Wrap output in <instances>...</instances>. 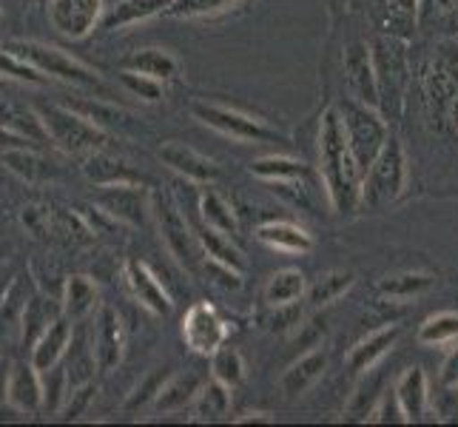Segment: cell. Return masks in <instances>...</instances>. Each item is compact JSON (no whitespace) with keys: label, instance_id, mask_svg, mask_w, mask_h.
I'll list each match as a JSON object with an SVG mask.
<instances>
[{"label":"cell","instance_id":"6da1fadb","mask_svg":"<svg viewBox=\"0 0 458 427\" xmlns=\"http://www.w3.org/2000/svg\"><path fill=\"white\" fill-rule=\"evenodd\" d=\"M319 174L330 209L339 217H353L361 209V168L347 142L339 108H327L319 123Z\"/></svg>","mask_w":458,"mask_h":427},{"label":"cell","instance_id":"7a4b0ae2","mask_svg":"<svg viewBox=\"0 0 458 427\" xmlns=\"http://www.w3.org/2000/svg\"><path fill=\"white\" fill-rule=\"evenodd\" d=\"M407 185V154L399 137H387L382 151L361 177V209L382 211L404 194Z\"/></svg>","mask_w":458,"mask_h":427},{"label":"cell","instance_id":"3957f363","mask_svg":"<svg viewBox=\"0 0 458 427\" xmlns=\"http://www.w3.org/2000/svg\"><path fill=\"white\" fill-rule=\"evenodd\" d=\"M6 49L14 52V55H21L23 60H29L31 66L40 69L46 77H52V81H63V83H72L77 89L108 94V89L100 81L98 72L89 69L86 63H81L77 57H72L69 52L57 49V46H46L40 40H14V43L6 46Z\"/></svg>","mask_w":458,"mask_h":427},{"label":"cell","instance_id":"277c9868","mask_svg":"<svg viewBox=\"0 0 458 427\" xmlns=\"http://www.w3.org/2000/svg\"><path fill=\"white\" fill-rule=\"evenodd\" d=\"M339 115H342L347 142H351V151L356 157L361 174H365L370 168V163L376 160V154L382 151V146L390 137L387 123H385L382 115H378L376 106H368L361 100L339 103Z\"/></svg>","mask_w":458,"mask_h":427},{"label":"cell","instance_id":"5b68a950","mask_svg":"<svg viewBox=\"0 0 458 427\" xmlns=\"http://www.w3.org/2000/svg\"><path fill=\"white\" fill-rule=\"evenodd\" d=\"M38 112L46 125V134L63 151L94 154L106 142V132L100 125L86 115L74 112L72 106H40Z\"/></svg>","mask_w":458,"mask_h":427},{"label":"cell","instance_id":"8992f818","mask_svg":"<svg viewBox=\"0 0 458 427\" xmlns=\"http://www.w3.org/2000/svg\"><path fill=\"white\" fill-rule=\"evenodd\" d=\"M191 115H194V120L208 125V129H214L216 134L236 140V142H288L285 134H279L259 117L236 112L231 106L197 100V103H191Z\"/></svg>","mask_w":458,"mask_h":427},{"label":"cell","instance_id":"52a82bcc","mask_svg":"<svg viewBox=\"0 0 458 427\" xmlns=\"http://www.w3.org/2000/svg\"><path fill=\"white\" fill-rule=\"evenodd\" d=\"M151 214L157 219V226H160L163 243L171 251V257L177 262H182L188 271H197L205 260V254H202V245L197 240L194 228L188 226V219L180 214L177 205H174L168 197L151 194Z\"/></svg>","mask_w":458,"mask_h":427},{"label":"cell","instance_id":"ba28073f","mask_svg":"<svg viewBox=\"0 0 458 427\" xmlns=\"http://www.w3.org/2000/svg\"><path fill=\"white\" fill-rule=\"evenodd\" d=\"M182 339L194 354L211 356L216 347H223L228 339V325L208 303H197L188 308L182 320Z\"/></svg>","mask_w":458,"mask_h":427},{"label":"cell","instance_id":"9c48e42d","mask_svg":"<svg viewBox=\"0 0 458 427\" xmlns=\"http://www.w3.org/2000/svg\"><path fill=\"white\" fill-rule=\"evenodd\" d=\"M98 205L103 214H108L117 223L125 226H143L146 217L151 214V192H146L140 183H117L103 185L98 197Z\"/></svg>","mask_w":458,"mask_h":427},{"label":"cell","instance_id":"30bf717a","mask_svg":"<svg viewBox=\"0 0 458 427\" xmlns=\"http://www.w3.org/2000/svg\"><path fill=\"white\" fill-rule=\"evenodd\" d=\"M103 0H49V21L69 40L89 38L103 21Z\"/></svg>","mask_w":458,"mask_h":427},{"label":"cell","instance_id":"8fae6325","mask_svg":"<svg viewBox=\"0 0 458 427\" xmlns=\"http://www.w3.org/2000/svg\"><path fill=\"white\" fill-rule=\"evenodd\" d=\"M91 354L94 362H98V371L108 373L114 371L123 356H125V330L114 308L103 305L98 311V320H94V330H91Z\"/></svg>","mask_w":458,"mask_h":427},{"label":"cell","instance_id":"7c38bea8","mask_svg":"<svg viewBox=\"0 0 458 427\" xmlns=\"http://www.w3.org/2000/svg\"><path fill=\"white\" fill-rule=\"evenodd\" d=\"M347 86H351L353 98L378 108V81H376V63L373 49L368 43H351L342 57Z\"/></svg>","mask_w":458,"mask_h":427},{"label":"cell","instance_id":"4fadbf2b","mask_svg":"<svg viewBox=\"0 0 458 427\" xmlns=\"http://www.w3.org/2000/svg\"><path fill=\"white\" fill-rule=\"evenodd\" d=\"M4 397L9 405L23 410V414H35L38 407L46 405L43 373L31 365V362H14V365H9V371H6Z\"/></svg>","mask_w":458,"mask_h":427},{"label":"cell","instance_id":"5bb4252c","mask_svg":"<svg viewBox=\"0 0 458 427\" xmlns=\"http://www.w3.org/2000/svg\"><path fill=\"white\" fill-rule=\"evenodd\" d=\"M72 339H74V322L69 320L66 313L55 316V320L38 334L35 345H31V359H29V362H31V365H35L40 373L52 371L55 365H60L63 356L69 354Z\"/></svg>","mask_w":458,"mask_h":427},{"label":"cell","instance_id":"9a60e30c","mask_svg":"<svg viewBox=\"0 0 458 427\" xmlns=\"http://www.w3.org/2000/svg\"><path fill=\"white\" fill-rule=\"evenodd\" d=\"M376 63V81H378V106H385L390 98L399 100L402 86L407 81L404 49L393 40H378L370 46Z\"/></svg>","mask_w":458,"mask_h":427},{"label":"cell","instance_id":"2e32d148","mask_svg":"<svg viewBox=\"0 0 458 427\" xmlns=\"http://www.w3.org/2000/svg\"><path fill=\"white\" fill-rule=\"evenodd\" d=\"M123 277H125V285H129L131 296L137 299L140 305H143L148 313L154 316H168L171 313V296L168 291L163 288V282L157 279V274L146 262L140 260H129L123 268Z\"/></svg>","mask_w":458,"mask_h":427},{"label":"cell","instance_id":"e0dca14e","mask_svg":"<svg viewBox=\"0 0 458 427\" xmlns=\"http://www.w3.org/2000/svg\"><path fill=\"white\" fill-rule=\"evenodd\" d=\"M160 160L171 171H177L180 177L199 183V185H208L219 177V166L214 160H208V157L199 154L197 149L182 146V142H174V140L160 146Z\"/></svg>","mask_w":458,"mask_h":427},{"label":"cell","instance_id":"ac0fdd59","mask_svg":"<svg viewBox=\"0 0 458 427\" xmlns=\"http://www.w3.org/2000/svg\"><path fill=\"white\" fill-rule=\"evenodd\" d=\"M399 337H402V328L390 325V328L373 330V334H368L365 339H359L351 347V354H347V371L351 373H370L378 362L396 347Z\"/></svg>","mask_w":458,"mask_h":427},{"label":"cell","instance_id":"d6986e66","mask_svg":"<svg viewBox=\"0 0 458 427\" xmlns=\"http://www.w3.org/2000/svg\"><path fill=\"white\" fill-rule=\"evenodd\" d=\"M393 393H396V399L404 410V419L407 422H421L424 416H428L430 410V388H428V376H424L421 368H407L402 376L396 388H393Z\"/></svg>","mask_w":458,"mask_h":427},{"label":"cell","instance_id":"ffe728a7","mask_svg":"<svg viewBox=\"0 0 458 427\" xmlns=\"http://www.w3.org/2000/svg\"><path fill=\"white\" fill-rule=\"evenodd\" d=\"M327 371V356L322 351H308L305 356H299L293 365L282 373V393H285L288 399H299L305 397V393L319 382V379L325 376Z\"/></svg>","mask_w":458,"mask_h":427},{"label":"cell","instance_id":"44dd1931","mask_svg":"<svg viewBox=\"0 0 458 427\" xmlns=\"http://www.w3.org/2000/svg\"><path fill=\"white\" fill-rule=\"evenodd\" d=\"M202 385H205V379L197 371H185V373L171 376L168 382H163L160 393H157L154 410H160V414H177V410L191 407L194 399L199 397Z\"/></svg>","mask_w":458,"mask_h":427},{"label":"cell","instance_id":"7402d4cb","mask_svg":"<svg viewBox=\"0 0 458 427\" xmlns=\"http://www.w3.org/2000/svg\"><path fill=\"white\" fill-rule=\"evenodd\" d=\"M259 243H265L274 251H285V254H308L313 248V236L296 223L288 219H271V223H262L257 228Z\"/></svg>","mask_w":458,"mask_h":427},{"label":"cell","instance_id":"603a6c76","mask_svg":"<svg viewBox=\"0 0 458 427\" xmlns=\"http://www.w3.org/2000/svg\"><path fill=\"white\" fill-rule=\"evenodd\" d=\"M0 125L9 129V132H14V134L26 137V140H31V142H46V140H49L38 108H31L26 103H18V100L0 98Z\"/></svg>","mask_w":458,"mask_h":427},{"label":"cell","instance_id":"cb8c5ba5","mask_svg":"<svg viewBox=\"0 0 458 427\" xmlns=\"http://www.w3.org/2000/svg\"><path fill=\"white\" fill-rule=\"evenodd\" d=\"M100 305V291L98 285H94L89 277L77 274V277H69L66 288H63V313L69 316L72 322H81L86 316H91Z\"/></svg>","mask_w":458,"mask_h":427},{"label":"cell","instance_id":"d4e9b609","mask_svg":"<svg viewBox=\"0 0 458 427\" xmlns=\"http://www.w3.org/2000/svg\"><path fill=\"white\" fill-rule=\"evenodd\" d=\"M123 69H131V72H140V74H148V77H157V81H174V77L180 74V60L174 57L171 52L165 49H137L131 55L123 57Z\"/></svg>","mask_w":458,"mask_h":427},{"label":"cell","instance_id":"484cf974","mask_svg":"<svg viewBox=\"0 0 458 427\" xmlns=\"http://www.w3.org/2000/svg\"><path fill=\"white\" fill-rule=\"evenodd\" d=\"M174 0H120V4L106 14L103 26L106 29H125V26H134V23H143L148 18H157L171 9Z\"/></svg>","mask_w":458,"mask_h":427},{"label":"cell","instance_id":"4316f807","mask_svg":"<svg viewBox=\"0 0 458 427\" xmlns=\"http://www.w3.org/2000/svg\"><path fill=\"white\" fill-rule=\"evenodd\" d=\"M250 174L265 183L274 185H288V183H305L310 177V168L302 160L293 157H262V160L250 163Z\"/></svg>","mask_w":458,"mask_h":427},{"label":"cell","instance_id":"83f0119b","mask_svg":"<svg viewBox=\"0 0 458 427\" xmlns=\"http://www.w3.org/2000/svg\"><path fill=\"white\" fill-rule=\"evenodd\" d=\"M194 234H197V240H199V245H202L205 260L223 262V265L236 268V271H242V274H245V257H242V251L231 243V236H228V234L216 231V228L205 226V223L197 226Z\"/></svg>","mask_w":458,"mask_h":427},{"label":"cell","instance_id":"f1b7e54d","mask_svg":"<svg viewBox=\"0 0 458 427\" xmlns=\"http://www.w3.org/2000/svg\"><path fill=\"white\" fill-rule=\"evenodd\" d=\"M305 294H308L305 274L296 271V268H282V271H276L271 279H267V285H265V303H267V308L293 305Z\"/></svg>","mask_w":458,"mask_h":427},{"label":"cell","instance_id":"f546056e","mask_svg":"<svg viewBox=\"0 0 458 427\" xmlns=\"http://www.w3.org/2000/svg\"><path fill=\"white\" fill-rule=\"evenodd\" d=\"M194 422H223L231 416V388L223 382H205L199 397L194 399Z\"/></svg>","mask_w":458,"mask_h":427},{"label":"cell","instance_id":"4dcf8cb0","mask_svg":"<svg viewBox=\"0 0 458 427\" xmlns=\"http://www.w3.org/2000/svg\"><path fill=\"white\" fill-rule=\"evenodd\" d=\"M86 177L94 180L98 185H117V183H140V174L131 171L129 163L117 160V157H108V154H91L86 166Z\"/></svg>","mask_w":458,"mask_h":427},{"label":"cell","instance_id":"1f68e13d","mask_svg":"<svg viewBox=\"0 0 458 427\" xmlns=\"http://www.w3.org/2000/svg\"><path fill=\"white\" fill-rule=\"evenodd\" d=\"M199 214H202L205 226L223 231L228 236H233L236 231H240V219H236L231 202L223 194H216L214 188H205V192H202V197H199Z\"/></svg>","mask_w":458,"mask_h":427},{"label":"cell","instance_id":"d6a6232c","mask_svg":"<svg viewBox=\"0 0 458 427\" xmlns=\"http://www.w3.org/2000/svg\"><path fill=\"white\" fill-rule=\"evenodd\" d=\"M433 277L430 274H421V271H404L396 277H385L382 282L376 285V291L382 296L390 299H416L421 294H428L433 288Z\"/></svg>","mask_w":458,"mask_h":427},{"label":"cell","instance_id":"836d02e7","mask_svg":"<svg viewBox=\"0 0 458 427\" xmlns=\"http://www.w3.org/2000/svg\"><path fill=\"white\" fill-rule=\"evenodd\" d=\"M419 342L428 347H441V345H455L458 342V313L455 311H441L428 316L419 325Z\"/></svg>","mask_w":458,"mask_h":427},{"label":"cell","instance_id":"e575fe53","mask_svg":"<svg viewBox=\"0 0 458 427\" xmlns=\"http://www.w3.org/2000/svg\"><path fill=\"white\" fill-rule=\"evenodd\" d=\"M353 271H330L322 279H316L310 288H308V303L313 308H325V305H334L336 299H342L347 291L353 288Z\"/></svg>","mask_w":458,"mask_h":427},{"label":"cell","instance_id":"d590c367","mask_svg":"<svg viewBox=\"0 0 458 427\" xmlns=\"http://www.w3.org/2000/svg\"><path fill=\"white\" fill-rule=\"evenodd\" d=\"M211 379H216V382H223L225 388H240L242 379H245V362L240 356V351L236 347H216V351L211 354Z\"/></svg>","mask_w":458,"mask_h":427},{"label":"cell","instance_id":"8d00e7d4","mask_svg":"<svg viewBox=\"0 0 458 427\" xmlns=\"http://www.w3.org/2000/svg\"><path fill=\"white\" fill-rule=\"evenodd\" d=\"M240 4L242 0H174L168 14L171 18L197 21V18H214V14H223Z\"/></svg>","mask_w":458,"mask_h":427},{"label":"cell","instance_id":"74e56055","mask_svg":"<svg viewBox=\"0 0 458 427\" xmlns=\"http://www.w3.org/2000/svg\"><path fill=\"white\" fill-rule=\"evenodd\" d=\"M0 77H12V81L31 83V86H43L49 81L40 69H35L29 60H23L21 55H14L9 49H0Z\"/></svg>","mask_w":458,"mask_h":427},{"label":"cell","instance_id":"f35d334b","mask_svg":"<svg viewBox=\"0 0 458 427\" xmlns=\"http://www.w3.org/2000/svg\"><path fill=\"white\" fill-rule=\"evenodd\" d=\"M120 83L125 86V91H131L134 98H140L143 103H160L163 100V81H157V77H148V74H140V72H131V69H123L120 72Z\"/></svg>","mask_w":458,"mask_h":427},{"label":"cell","instance_id":"ab89813d","mask_svg":"<svg viewBox=\"0 0 458 427\" xmlns=\"http://www.w3.org/2000/svg\"><path fill=\"white\" fill-rule=\"evenodd\" d=\"M4 160H6V166L14 174H21V177H26V180H40V177H46V174H49V168H46L49 163H43L40 157L31 151V146L4 151Z\"/></svg>","mask_w":458,"mask_h":427},{"label":"cell","instance_id":"60d3db41","mask_svg":"<svg viewBox=\"0 0 458 427\" xmlns=\"http://www.w3.org/2000/svg\"><path fill=\"white\" fill-rule=\"evenodd\" d=\"M376 390H382V379L373 376L370 371V382H365L359 390H356V397L351 402V407H347V414H351V419H370L373 414V407L378 405V399L385 397V393H376Z\"/></svg>","mask_w":458,"mask_h":427},{"label":"cell","instance_id":"b9f144b4","mask_svg":"<svg viewBox=\"0 0 458 427\" xmlns=\"http://www.w3.org/2000/svg\"><path fill=\"white\" fill-rule=\"evenodd\" d=\"M205 274H208L219 285V288L236 291L242 285V271H236V268H228L223 262H214V260H205Z\"/></svg>","mask_w":458,"mask_h":427},{"label":"cell","instance_id":"7bdbcfd3","mask_svg":"<svg viewBox=\"0 0 458 427\" xmlns=\"http://www.w3.org/2000/svg\"><path fill=\"white\" fill-rule=\"evenodd\" d=\"M296 330H299V334H296L299 347H305V351H313V347H319V342H322V337H325L327 325H325L322 316H313V320L302 322Z\"/></svg>","mask_w":458,"mask_h":427},{"label":"cell","instance_id":"ee69618b","mask_svg":"<svg viewBox=\"0 0 458 427\" xmlns=\"http://www.w3.org/2000/svg\"><path fill=\"white\" fill-rule=\"evenodd\" d=\"M368 422H407L404 410H402V405L396 399V393H393V397H387V393H385V397L378 399V405L373 407V414H370Z\"/></svg>","mask_w":458,"mask_h":427},{"label":"cell","instance_id":"f6af8a7d","mask_svg":"<svg viewBox=\"0 0 458 427\" xmlns=\"http://www.w3.org/2000/svg\"><path fill=\"white\" fill-rule=\"evenodd\" d=\"M433 407H436V416L441 422H458V388L445 385V390L436 397Z\"/></svg>","mask_w":458,"mask_h":427},{"label":"cell","instance_id":"bcb514c9","mask_svg":"<svg viewBox=\"0 0 458 427\" xmlns=\"http://www.w3.org/2000/svg\"><path fill=\"white\" fill-rule=\"evenodd\" d=\"M160 388H163V376H160V373H151V376L146 379V385L134 390V397H131V402H129V410L143 407L148 399L154 402V399H157V393H160Z\"/></svg>","mask_w":458,"mask_h":427},{"label":"cell","instance_id":"7dc6e473","mask_svg":"<svg viewBox=\"0 0 458 427\" xmlns=\"http://www.w3.org/2000/svg\"><path fill=\"white\" fill-rule=\"evenodd\" d=\"M455 6V0H416V14L419 21H428V18H441Z\"/></svg>","mask_w":458,"mask_h":427},{"label":"cell","instance_id":"c3c4849f","mask_svg":"<svg viewBox=\"0 0 458 427\" xmlns=\"http://www.w3.org/2000/svg\"><path fill=\"white\" fill-rule=\"evenodd\" d=\"M441 385L458 388V345L445 356V362H441Z\"/></svg>","mask_w":458,"mask_h":427},{"label":"cell","instance_id":"681fc988","mask_svg":"<svg viewBox=\"0 0 458 427\" xmlns=\"http://www.w3.org/2000/svg\"><path fill=\"white\" fill-rule=\"evenodd\" d=\"M26 146H31V140H26V137L14 134V132H9V129L0 125V154L12 151V149H26Z\"/></svg>","mask_w":458,"mask_h":427},{"label":"cell","instance_id":"f907efd6","mask_svg":"<svg viewBox=\"0 0 458 427\" xmlns=\"http://www.w3.org/2000/svg\"><path fill=\"white\" fill-rule=\"evenodd\" d=\"M9 291H12V277H4L0 274V305L9 299Z\"/></svg>","mask_w":458,"mask_h":427},{"label":"cell","instance_id":"816d5d0a","mask_svg":"<svg viewBox=\"0 0 458 427\" xmlns=\"http://www.w3.org/2000/svg\"><path fill=\"white\" fill-rule=\"evenodd\" d=\"M250 422H271L267 414H245L242 419H236V424H250Z\"/></svg>","mask_w":458,"mask_h":427},{"label":"cell","instance_id":"f5cc1de1","mask_svg":"<svg viewBox=\"0 0 458 427\" xmlns=\"http://www.w3.org/2000/svg\"><path fill=\"white\" fill-rule=\"evenodd\" d=\"M0 89H4V81H0Z\"/></svg>","mask_w":458,"mask_h":427}]
</instances>
